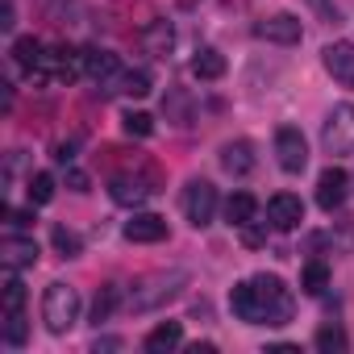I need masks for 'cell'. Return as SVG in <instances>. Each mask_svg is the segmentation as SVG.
Returning a JSON list of instances; mask_svg holds the SVG:
<instances>
[{
    "mask_svg": "<svg viewBox=\"0 0 354 354\" xmlns=\"http://www.w3.org/2000/svg\"><path fill=\"white\" fill-rule=\"evenodd\" d=\"M230 304H234V317L246 325H288L296 313V300L279 275H250L234 283Z\"/></svg>",
    "mask_w": 354,
    "mask_h": 354,
    "instance_id": "obj_1",
    "label": "cell"
},
{
    "mask_svg": "<svg viewBox=\"0 0 354 354\" xmlns=\"http://www.w3.org/2000/svg\"><path fill=\"white\" fill-rule=\"evenodd\" d=\"M184 283H188V271H154V275H146V279L133 283L129 308H133V313H154V308H162L167 300L180 296Z\"/></svg>",
    "mask_w": 354,
    "mask_h": 354,
    "instance_id": "obj_2",
    "label": "cell"
},
{
    "mask_svg": "<svg viewBox=\"0 0 354 354\" xmlns=\"http://www.w3.org/2000/svg\"><path fill=\"white\" fill-rule=\"evenodd\" d=\"M42 321L50 333H67L80 321V292L71 283H50L42 296Z\"/></svg>",
    "mask_w": 354,
    "mask_h": 354,
    "instance_id": "obj_3",
    "label": "cell"
},
{
    "mask_svg": "<svg viewBox=\"0 0 354 354\" xmlns=\"http://www.w3.org/2000/svg\"><path fill=\"white\" fill-rule=\"evenodd\" d=\"M321 146H325L329 154H354V104H337V109L325 117Z\"/></svg>",
    "mask_w": 354,
    "mask_h": 354,
    "instance_id": "obj_4",
    "label": "cell"
},
{
    "mask_svg": "<svg viewBox=\"0 0 354 354\" xmlns=\"http://www.w3.org/2000/svg\"><path fill=\"white\" fill-rule=\"evenodd\" d=\"M80 71H84V55H75L67 46H50V50H42V59H38V67L30 75L34 80H63V84H71Z\"/></svg>",
    "mask_w": 354,
    "mask_h": 354,
    "instance_id": "obj_5",
    "label": "cell"
},
{
    "mask_svg": "<svg viewBox=\"0 0 354 354\" xmlns=\"http://www.w3.org/2000/svg\"><path fill=\"white\" fill-rule=\"evenodd\" d=\"M275 158H279V167L288 175H300L308 167V142H304V133L296 125H279L275 129Z\"/></svg>",
    "mask_w": 354,
    "mask_h": 354,
    "instance_id": "obj_6",
    "label": "cell"
},
{
    "mask_svg": "<svg viewBox=\"0 0 354 354\" xmlns=\"http://www.w3.org/2000/svg\"><path fill=\"white\" fill-rule=\"evenodd\" d=\"M213 213H217V188H213L209 180H192V184L184 188V217H188L196 230H205V225L213 221Z\"/></svg>",
    "mask_w": 354,
    "mask_h": 354,
    "instance_id": "obj_7",
    "label": "cell"
},
{
    "mask_svg": "<svg viewBox=\"0 0 354 354\" xmlns=\"http://www.w3.org/2000/svg\"><path fill=\"white\" fill-rule=\"evenodd\" d=\"M154 192H158V188H154V180H146V175H117V180L109 184V196H113L117 205H125V209L146 205Z\"/></svg>",
    "mask_w": 354,
    "mask_h": 354,
    "instance_id": "obj_8",
    "label": "cell"
},
{
    "mask_svg": "<svg viewBox=\"0 0 354 354\" xmlns=\"http://www.w3.org/2000/svg\"><path fill=\"white\" fill-rule=\"evenodd\" d=\"M267 221H271V230H279V234L300 230V221H304V205H300V196H292V192H275V196L267 201Z\"/></svg>",
    "mask_w": 354,
    "mask_h": 354,
    "instance_id": "obj_9",
    "label": "cell"
},
{
    "mask_svg": "<svg viewBox=\"0 0 354 354\" xmlns=\"http://www.w3.org/2000/svg\"><path fill=\"white\" fill-rule=\"evenodd\" d=\"M346 171L342 167H325L321 171V180H317V205L325 209V213H333V209H342L346 205Z\"/></svg>",
    "mask_w": 354,
    "mask_h": 354,
    "instance_id": "obj_10",
    "label": "cell"
},
{
    "mask_svg": "<svg viewBox=\"0 0 354 354\" xmlns=\"http://www.w3.org/2000/svg\"><path fill=\"white\" fill-rule=\"evenodd\" d=\"M254 34H259V38H267V42H279V46H296L304 30H300V17H292V13H275V17L259 21V26H254Z\"/></svg>",
    "mask_w": 354,
    "mask_h": 354,
    "instance_id": "obj_11",
    "label": "cell"
},
{
    "mask_svg": "<svg viewBox=\"0 0 354 354\" xmlns=\"http://www.w3.org/2000/svg\"><path fill=\"white\" fill-rule=\"evenodd\" d=\"M84 75H88L92 84L109 88L113 80H121V63H117V55H113V50L92 46V50H84Z\"/></svg>",
    "mask_w": 354,
    "mask_h": 354,
    "instance_id": "obj_12",
    "label": "cell"
},
{
    "mask_svg": "<svg viewBox=\"0 0 354 354\" xmlns=\"http://www.w3.org/2000/svg\"><path fill=\"white\" fill-rule=\"evenodd\" d=\"M325 71L342 84V88H354V42H333L325 46Z\"/></svg>",
    "mask_w": 354,
    "mask_h": 354,
    "instance_id": "obj_13",
    "label": "cell"
},
{
    "mask_svg": "<svg viewBox=\"0 0 354 354\" xmlns=\"http://www.w3.org/2000/svg\"><path fill=\"white\" fill-rule=\"evenodd\" d=\"M0 259H5L9 271L34 267V263H38V242H34V238H17V234H9L5 242H0Z\"/></svg>",
    "mask_w": 354,
    "mask_h": 354,
    "instance_id": "obj_14",
    "label": "cell"
},
{
    "mask_svg": "<svg viewBox=\"0 0 354 354\" xmlns=\"http://www.w3.org/2000/svg\"><path fill=\"white\" fill-rule=\"evenodd\" d=\"M125 238H129V242H162V238H167V217H158V213H138L133 221H125Z\"/></svg>",
    "mask_w": 354,
    "mask_h": 354,
    "instance_id": "obj_15",
    "label": "cell"
},
{
    "mask_svg": "<svg viewBox=\"0 0 354 354\" xmlns=\"http://www.w3.org/2000/svg\"><path fill=\"white\" fill-rule=\"evenodd\" d=\"M221 167L230 175H250L254 171V146L250 142H230L221 146Z\"/></svg>",
    "mask_w": 354,
    "mask_h": 354,
    "instance_id": "obj_16",
    "label": "cell"
},
{
    "mask_svg": "<svg viewBox=\"0 0 354 354\" xmlns=\"http://www.w3.org/2000/svg\"><path fill=\"white\" fill-rule=\"evenodd\" d=\"M180 342H184V325H180V321H162V325H154V329L146 333V350H150V354L175 350Z\"/></svg>",
    "mask_w": 354,
    "mask_h": 354,
    "instance_id": "obj_17",
    "label": "cell"
},
{
    "mask_svg": "<svg viewBox=\"0 0 354 354\" xmlns=\"http://www.w3.org/2000/svg\"><path fill=\"white\" fill-rule=\"evenodd\" d=\"M254 213H259V201H254L250 192H234V196L225 201V221H230L234 230L250 225V221H254Z\"/></svg>",
    "mask_w": 354,
    "mask_h": 354,
    "instance_id": "obj_18",
    "label": "cell"
},
{
    "mask_svg": "<svg viewBox=\"0 0 354 354\" xmlns=\"http://www.w3.org/2000/svg\"><path fill=\"white\" fill-rule=\"evenodd\" d=\"M192 75H196V80H221V75H225V55L213 50V46H205V50L192 59Z\"/></svg>",
    "mask_w": 354,
    "mask_h": 354,
    "instance_id": "obj_19",
    "label": "cell"
},
{
    "mask_svg": "<svg viewBox=\"0 0 354 354\" xmlns=\"http://www.w3.org/2000/svg\"><path fill=\"white\" fill-rule=\"evenodd\" d=\"M313 346H317L321 354H346V350H350V337H346L342 325H321L317 337H313Z\"/></svg>",
    "mask_w": 354,
    "mask_h": 354,
    "instance_id": "obj_20",
    "label": "cell"
},
{
    "mask_svg": "<svg viewBox=\"0 0 354 354\" xmlns=\"http://www.w3.org/2000/svg\"><path fill=\"white\" fill-rule=\"evenodd\" d=\"M300 288H304L308 296H321V292L329 288V267H325V263H304V271H300Z\"/></svg>",
    "mask_w": 354,
    "mask_h": 354,
    "instance_id": "obj_21",
    "label": "cell"
},
{
    "mask_svg": "<svg viewBox=\"0 0 354 354\" xmlns=\"http://www.w3.org/2000/svg\"><path fill=\"white\" fill-rule=\"evenodd\" d=\"M117 304H121V288H113V283H104V288L96 292V304H92V321H96V325H100V321H109Z\"/></svg>",
    "mask_w": 354,
    "mask_h": 354,
    "instance_id": "obj_22",
    "label": "cell"
},
{
    "mask_svg": "<svg viewBox=\"0 0 354 354\" xmlns=\"http://www.w3.org/2000/svg\"><path fill=\"white\" fill-rule=\"evenodd\" d=\"M162 113H167L175 125H192V100H188L184 92H171V96L162 100Z\"/></svg>",
    "mask_w": 354,
    "mask_h": 354,
    "instance_id": "obj_23",
    "label": "cell"
},
{
    "mask_svg": "<svg viewBox=\"0 0 354 354\" xmlns=\"http://www.w3.org/2000/svg\"><path fill=\"white\" fill-rule=\"evenodd\" d=\"M26 196H30V205H46V201L55 196V175H46V171L30 175V184H26Z\"/></svg>",
    "mask_w": 354,
    "mask_h": 354,
    "instance_id": "obj_24",
    "label": "cell"
},
{
    "mask_svg": "<svg viewBox=\"0 0 354 354\" xmlns=\"http://www.w3.org/2000/svg\"><path fill=\"white\" fill-rule=\"evenodd\" d=\"M13 59H17V67L34 71L38 59H42V42H38V38H17V42H13Z\"/></svg>",
    "mask_w": 354,
    "mask_h": 354,
    "instance_id": "obj_25",
    "label": "cell"
},
{
    "mask_svg": "<svg viewBox=\"0 0 354 354\" xmlns=\"http://www.w3.org/2000/svg\"><path fill=\"white\" fill-rule=\"evenodd\" d=\"M50 242H55V250H59L63 259H75V254L84 250L80 234H75V230H67V225H55V230H50Z\"/></svg>",
    "mask_w": 354,
    "mask_h": 354,
    "instance_id": "obj_26",
    "label": "cell"
},
{
    "mask_svg": "<svg viewBox=\"0 0 354 354\" xmlns=\"http://www.w3.org/2000/svg\"><path fill=\"white\" fill-rule=\"evenodd\" d=\"M117 84H121L117 92H125V96H138V100L150 96V75H146V71H125Z\"/></svg>",
    "mask_w": 354,
    "mask_h": 354,
    "instance_id": "obj_27",
    "label": "cell"
},
{
    "mask_svg": "<svg viewBox=\"0 0 354 354\" xmlns=\"http://www.w3.org/2000/svg\"><path fill=\"white\" fill-rule=\"evenodd\" d=\"M121 129H125L129 138H150V133H154V117H150V113H125V117H121Z\"/></svg>",
    "mask_w": 354,
    "mask_h": 354,
    "instance_id": "obj_28",
    "label": "cell"
},
{
    "mask_svg": "<svg viewBox=\"0 0 354 354\" xmlns=\"http://www.w3.org/2000/svg\"><path fill=\"white\" fill-rule=\"evenodd\" d=\"M26 308V283L17 279V271H9L5 279V313H21Z\"/></svg>",
    "mask_w": 354,
    "mask_h": 354,
    "instance_id": "obj_29",
    "label": "cell"
},
{
    "mask_svg": "<svg viewBox=\"0 0 354 354\" xmlns=\"http://www.w3.org/2000/svg\"><path fill=\"white\" fill-rule=\"evenodd\" d=\"M26 333H30V329H26V317H21V313H5V342H9V346H21Z\"/></svg>",
    "mask_w": 354,
    "mask_h": 354,
    "instance_id": "obj_30",
    "label": "cell"
},
{
    "mask_svg": "<svg viewBox=\"0 0 354 354\" xmlns=\"http://www.w3.org/2000/svg\"><path fill=\"white\" fill-rule=\"evenodd\" d=\"M146 46L162 55V50L171 46V26H167V21H158V26H150V30H146Z\"/></svg>",
    "mask_w": 354,
    "mask_h": 354,
    "instance_id": "obj_31",
    "label": "cell"
},
{
    "mask_svg": "<svg viewBox=\"0 0 354 354\" xmlns=\"http://www.w3.org/2000/svg\"><path fill=\"white\" fill-rule=\"evenodd\" d=\"M308 5H313V9H317V13H321L325 21H337V9L329 5V0H308Z\"/></svg>",
    "mask_w": 354,
    "mask_h": 354,
    "instance_id": "obj_32",
    "label": "cell"
},
{
    "mask_svg": "<svg viewBox=\"0 0 354 354\" xmlns=\"http://www.w3.org/2000/svg\"><path fill=\"white\" fill-rule=\"evenodd\" d=\"M67 184H71L75 192H88V175H84V171H67Z\"/></svg>",
    "mask_w": 354,
    "mask_h": 354,
    "instance_id": "obj_33",
    "label": "cell"
},
{
    "mask_svg": "<svg viewBox=\"0 0 354 354\" xmlns=\"http://www.w3.org/2000/svg\"><path fill=\"white\" fill-rule=\"evenodd\" d=\"M5 217H9V225H17V230H26V225H30V221H34V217H30V213H17V209H9V213H5Z\"/></svg>",
    "mask_w": 354,
    "mask_h": 354,
    "instance_id": "obj_34",
    "label": "cell"
},
{
    "mask_svg": "<svg viewBox=\"0 0 354 354\" xmlns=\"http://www.w3.org/2000/svg\"><path fill=\"white\" fill-rule=\"evenodd\" d=\"M55 158H59V162H71V158H75V142H63V146L55 150Z\"/></svg>",
    "mask_w": 354,
    "mask_h": 354,
    "instance_id": "obj_35",
    "label": "cell"
}]
</instances>
